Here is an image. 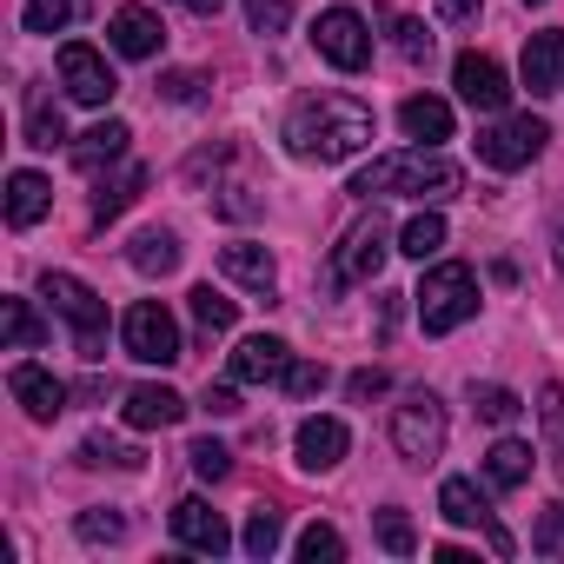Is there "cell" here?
<instances>
[{"label":"cell","instance_id":"1","mask_svg":"<svg viewBox=\"0 0 564 564\" xmlns=\"http://www.w3.org/2000/svg\"><path fill=\"white\" fill-rule=\"evenodd\" d=\"M286 147H293V160L339 166V160H352L359 147H372V107L352 100V94H313V100L293 107Z\"/></svg>","mask_w":564,"mask_h":564},{"label":"cell","instance_id":"2","mask_svg":"<svg viewBox=\"0 0 564 564\" xmlns=\"http://www.w3.org/2000/svg\"><path fill=\"white\" fill-rule=\"evenodd\" d=\"M458 186H465V173H458V160H445V153H432V147H412V153H386V160H372L359 180H352V193L359 199H386V193H399V199H458Z\"/></svg>","mask_w":564,"mask_h":564},{"label":"cell","instance_id":"3","mask_svg":"<svg viewBox=\"0 0 564 564\" xmlns=\"http://www.w3.org/2000/svg\"><path fill=\"white\" fill-rule=\"evenodd\" d=\"M41 300L74 326L80 359L100 366V359H107V300L87 286V279H74V272H41Z\"/></svg>","mask_w":564,"mask_h":564},{"label":"cell","instance_id":"4","mask_svg":"<svg viewBox=\"0 0 564 564\" xmlns=\"http://www.w3.org/2000/svg\"><path fill=\"white\" fill-rule=\"evenodd\" d=\"M412 300H419V326H425L432 339H445V333H458V326L478 313V279H471V265L445 259V265L425 272V286H419Z\"/></svg>","mask_w":564,"mask_h":564},{"label":"cell","instance_id":"5","mask_svg":"<svg viewBox=\"0 0 564 564\" xmlns=\"http://www.w3.org/2000/svg\"><path fill=\"white\" fill-rule=\"evenodd\" d=\"M445 399L438 392H405V405L392 412V445L405 465H432L445 452Z\"/></svg>","mask_w":564,"mask_h":564},{"label":"cell","instance_id":"6","mask_svg":"<svg viewBox=\"0 0 564 564\" xmlns=\"http://www.w3.org/2000/svg\"><path fill=\"white\" fill-rule=\"evenodd\" d=\"M386 239H392V232H386V219H379V213H366V219L339 239V252H333V265H326V293H352V286H366V279L386 265V252H392Z\"/></svg>","mask_w":564,"mask_h":564},{"label":"cell","instance_id":"7","mask_svg":"<svg viewBox=\"0 0 564 564\" xmlns=\"http://www.w3.org/2000/svg\"><path fill=\"white\" fill-rule=\"evenodd\" d=\"M120 346H127V359H140V366H180V359H186L180 326H173V313H166L160 300L127 306V319H120Z\"/></svg>","mask_w":564,"mask_h":564},{"label":"cell","instance_id":"8","mask_svg":"<svg viewBox=\"0 0 564 564\" xmlns=\"http://www.w3.org/2000/svg\"><path fill=\"white\" fill-rule=\"evenodd\" d=\"M544 140H551V127H544L538 113H511V120H491L471 147H478V160H485V166L518 173V166H531V160L544 153Z\"/></svg>","mask_w":564,"mask_h":564},{"label":"cell","instance_id":"9","mask_svg":"<svg viewBox=\"0 0 564 564\" xmlns=\"http://www.w3.org/2000/svg\"><path fill=\"white\" fill-rule=\"evenodd\" d=\"M313 47H319L339 74H366V67H372V34H366V21H359L352 8H326L319 28H313Z\"/></svg>","mask_w":564,"mask_h":564},{"label":"cell","instance_id":"10","mask_svg":"<svg viewBox=\"0 0 564 564\" xmlns=\"http://www.w3.org/2000/svg\"><path fill=\"white\" fill-rule=\"evenodd\" d=\"M438 511H445V524H471V531H485V544H491L498 557L518 551V538L491 518V498H485L471 478H445V485H438Z\"/></svg>","mask_w":564,"mask_h":564},{"label":"cell","instance_id":"11","mask_svg":"<svg viewBox=\"0 0 564 564\" xmlns=\"http://www.w3.org/2000/svg\"><path fill=\"white\" fill-rule=\"evenodd\" d=\"M61 87H67L80 107H107V100L120 94V80H113L107 54H100V47H87V41H67V47H61Z\"/></svg>","mask_w":564,"mask_h":564},{"label":"cell","instance_id":"12","mask_svg":"<svg viewBox=\"0 0 564 564\" xmlns=\"http://www.w3.org/2000/svg\"><path fill=\"white\" fill-rule=\"evenodd\" d=\"M452 87H458V100L478 107V113H505V100H511V80H505V67H498L491 54H458Z\"/></svg>","mask_w":564,"mask_h":564},{"label":"cell","instance_id":"13","mask_svg":"<svg viewBox=\"0 0 564 564\" xmlns=\"http://www.w3.org/2000/svg\"><path fill=\"white\" fill-rule=\"evenodd\" d=\"M8 392L21 399V412H28L34 425H54V419L67 412V386H61L47 366H34V359H21V366L8 372Z\"/></svg>","mask_w":564,"mask_h":564},{"label":"cell","instance_id":"14","mask_svg":"<svg viewBox=\"0 0 564 564\" xmlns=\"http://www.w3.org/2000/svg\"><path fill=\"white\" fill-rule=\"evenodd\" d=\"M173 538H180L186 551H199V557L232 551V531H226V518H219L206 498H180V505H173Z\"/></svg>","mask_w":564,"mask_h":564},{"label":"cell","instance_id":"15","mask_svg":"<svg viewBox=\"0 0 564 564\" xmlns=\"http://www.w3.org/2000/svg\"><path fill=\"white\" fill-rule=\"evenodd\" d=\"M518 74H524V87H531L538 100L564 94V28H544V34H531V41H524V61H518Z\"/></svg>","mask_w":564,"mask_h":564},{"label":"cell","instance_id":"16","mask_svg":"<svg viewBox=\"0 0 564 564\" xmlns=\"http://www.w3.org/2000/svg\"><path fill=\"white\" fill-rule=\"evenodd\" d=\"M286 366H293V346L259 333L232 352V386H272V379H286Z\"/></svg>","mask_w":564,"mask_h":564},{"label":"cell","instance_id":"17","mask_svg":"<svg viewBox=\"0 0 564 564\" xmlns=\"http://www.w3.org/2000/svg\"><path fill=\"white\" fill-rule=\"evenodd\" d=\"M107 41H113V54H127V61H153V54L166 47V28H160L153 8H120L113 28H107Z\"/></svg>","mask_w":564,"mask_h":564},{"label":"cell","instance_id":"18","mask_svg":"<svg viewBox=\"0 0 564 564\" xmlns=\"http://www.w3.org/2000/svg\"><path fill=\"white\" fill-rule=\"evenodd\" d=\"M219 272L232 279V286H246V293H272V286H279V265H272V252H265V246H252V239H232V246H219Z\"/></svg>","mask_w":564,"mask_h":564},{"label":"cell","instance_id":"19","mask_svg":"<svg viewBox=\"0 0 564 564\" xmlns=\"http://www.w3.org/2000/svg\"><path fill=\"white\" fill-rule=\"evenodd\" d=\"M346 445H352V432H346L339 419H306V425L293 432V452H300L306 471H333V465L346 458Z\"/></svg>","mask_w":564,"mask_h":564},{"label":"cell","instance_id":"20","mask_svg":"<svg viewBox=\"0 0 564 564\" xmlns=\"http://www.w3.org/2000/svg\"><path fill=\"white\" fill-rule=\"evenodd\" d=\"M120 412H127L133 432H160V425H180V419H186V399H180L173 386H133Z\"/></svg>","mask_w":564,"mask_h":564},{"label":"cell","instance_id":"21","mask_svg":"<svg viewBox=\"0 0 564 564\" xmlns=\"http://www.w3.org/2000/svg\"><path fill=\"white\" fill-rule=\"evenodd\" d=\"M127 140H133L127 120H100V127H87V133L74 140V166H80V173H100V166L127 160Z\"/></svg>","mask_w":564,"mask_h":564},{"label":"cell","instance_id":"22","mask_svg":"<svg viewBox=\"0 0 564 564\" xmlns=\"http://www.w3.org/2000/svg\"><path fill=\"white\" fill-rule=\"evenodd\" d=\"M531 465H538V452H531L524 438H498V445L485 452V478H491V491H518V485H531Z\"/></svg>","mask_w":564,"mask_h":564},{"label":"cell","instance_id":"23","mask_svg":"<svg viewBox=\"0 0 564 564\" xmlns=\"http://www.w3.org/2000/svg\"><path fill=\"white\" fill-rule=\"evenodd\" d=\"M0 339H8V352H34V346L54 339V326L28 300H0Z\"/></svg>","mask_w":564,"mask_h":564},{"label":"cell","instance_id":"24","mask_svg":"<svg viewBox=\"0 0 564 564\" xmlns=\"http://www.w3.org/2000/svg\"><path fill=\"white\" fill-rule=\"evenodd\" d=\"M399 127H405L419 147H438V140H452V107L432 100V94H412V100L399 107Z\"/></svg>","mask_w":564,"mask_h":564},{"label":"cell","instance_id":"25","mask_svg":"<svg viewBox=\"0 0 564 564\" xmlns=\"http://www.w3.org/2000/svg\"><path fill=\"white\" fill-rule=\"evenodd\" d=\"M47 206H54V186L41 180V173H8V226H34V219H47Z\"/></svg>","mask_w":564,"mask_h":564},{"label":"cell","instance_id":"26","mask_svg":"<svg viewBox=\"0 0 564 564\" xmlns=\"http://www.w3.org/2000/svg\"><path fill=\"white\" fill-rule=\"evenodd\" d=\"M127 265H133L140 279H166V272L180 265V239H173L166 226H147V232L127 246Z\"/></svg>","mask_w":564,"mask_h":564},{"label":"cell","instance_id":"27","mask_svg":"<svg viewBox=\"0 0 564 564\" xmlns=\"http://www.w3.org/2000/svg\"><path fill=\"white\" fill-rule=\"evenodd\" d=\"M140 186H147V166H127V173L100 180V186H94V219H100V226H107V219H120V213L140 199Z\"/></svg>","mask_w":564,"mask_h":564},{"label":"cell","instance_id":"28","mask_svg":"<svg viewBox=\"0 0 564 564\" xmlns=\"http://www.w3.org/2000/svg\"><path fill=\"white\" fill-rule=\"evenodd\" d=\"M87 14V0H21V28L28 34H67Z\"/></svg>","mask_w":564,"mask_h":564},{"label":"cell","instance_id":"29","mask_svg":"<svg viewBox=\"0 0 564 564\" xmlns=\"http://www.w3.org/2000/svg\"><path fill=\"white\" fill-rule=\"evenodd\" d=\"M61 140H67V120H61V107L34 87V94H28V147H47V153H54Z\"/></svg>","mask_w":564,"mask_h":564},{"label":"cell","instance_id":"30","mask_svg":"<svg viewBox=\"0 0 564 564\" xmlns=\"http://www.w3.org/2000/svg\"><path fill=\"white\" fill-rule=\"evenodd\" d=\"M279 538H286V518H279L272 505H259V511L246 518V531H239L246 557H272V551H279Z\"/></svg>","mask_w":564,"mask_h":564},{"label":"cell","instance_id":"31","mask_svg":"<svg viewBox=\"0 0 564 564\" xmlns=\"http://www.w3.org/2000/svg\"><path fill=\"white\" fill-rule=\"evenodd\" d=\"M186 300H193V319H199V333H206V339H213V333H232L239 306H232L226 293H213V286H193Z\"/></svg>","mask_w":564,"mask_h":564},{"label":"cell","instance_id":"32","mask_svg":"<svg viewBox=\"0 0 564 564\" xmlns=\"http://www.w3.org/2000/svg\"><path fill=\"white\" fill-rule=\"evenodd\" d=\"M80 465H113V471H140V465H147V452H133V445H120V438L94 432V438H80Z\"/></svg>","mask_w":564,"mask_h":564},{"label":"cell","instance_id":"33","mask_svg":"<svg viewBox=\"0 0 564 564\" xmlns=\"http://www.w3.org/2000/svg\"><path fill=\"white\" fill-rule=\"evenodd\" d=\"M471 412H478L485 425H511V419L524 412V399H518L511 386H471Z\"/></svg>","mask_w":564,"mask_h":564},{"label":"cell","instance_id":"34","mask_svg":"<svg viewBox=\"0 0 564 564\" xmlns=\"http://www.w3.org/2000/svg\"><path fill=\"white\" fill-rule=\"evenodd\" d=\"M438 246H445V219H438V213H419V219L399 232V252H412V259H432Z\"/></svg>","mask_w":564,"mask_h":564},{"label":"cell","instance_id":"35","mask_svg":"<svg viewBox=\"0 0 564 564\" xmlns=\"http://www.w3.org/2000/svg\"><path fill=\"white\" fill-rule=\"evenodd\" d=\"M379 544H386L392 557H412V551H419V531H412V518H405L399 505L379 511Z\"/></svg>","mask_w":564,"mask_h":564},{"label":"cell","instance_id":"36","mask_svg":"<svg viewBox=\"0 0 564 564\" xmlns=\"http://www.w3.org/2000/svg\"><path fill=\"white\" fill-rule=\"evenodd\" d=\"M300 557H306V564H339V557H346V538H339L333 524H306V531H300Z\"/></svg>","mask_w":564,"mask_h":564},{"label":"cell","instance_id":"37","mask_svg":"<svg viewBox=\"0 0 564 564\" xmlns=\"http://www.w3.org/2000/svg\"><path fill=\"white\" fill-rule=\"evenodd\" d=\"M87 544H120L127 538V518L120 511H107V505H94V511H80V524H74Z\"/></svg>","mask_w":564,"mask_h":564},{"label":"cell","instance_id":"38","mask_svg":"<svg viewBox=\"0 0 564 564\" xmlns=\"http://www.w3.org/2000/svg\"><path fill=\"white\" fill-rule=\"evenodd\" d=\"M293 21V0H246V28L252 34H286Z\"/></svg>","mask_w":564,"mask_h":564},{"label":"cell","instance_id":"39","mask_svg":"<svg viewBox=\"0 0 564 564\" xmlns=\"http://www.w3.org/2000/svg\"><path fill=\"white\" fill-rule=\"evenodd\" d=\"M279 386H286L293 399H313V392H326V386H333V372H326V366H313V359H293Z\"/></svg>","mask_w":564,"mask_h":564},{"label":"cell","instance_id":"40","mask_svg":"<svg viewBox=\"0 0 564 564\" xmlns=\"http://www.w3.org/2000/svg\"><path fill=\"white\" fill-rule=\"evenodd\" d=\"M186 458H193V471H199V478H226V471H232V452H226L219 438H193V452H186Z\"/></svg>","mask_w":564,"mask_h":564},{"label":"cell","instance_id":"41","mask_svg":"<svg viewBox=\"0 0 564 564\" xmlns=\"http://www.w3.org/2000/svg\"><path fill=\"white\" fill-rule=\"evenodd\" d=\"M392 47H399L412 67H419V61H432V34H425V21H399V28H392Z\"/></svg>","mask_w":564,"mask_h":564},{"label":"cell","instance_id":"42","mask_svg":"<svg viewBox=\"0 0 564 564\" xmlns=\"http://www.w3.org/2000/svg\"><path fill=\"white\" fill-rule=\"evenodd\" d=\"M531 551H544V557H551V551H564V505H551V511L538 518V531H531Z\"/></svg>","mask_w":564,"mask_h":564},{"label":"cell","instance_id":"43","mask_svg":"<svg viewBox=\"0 0 564 564\" xmlns=\"http://www.w3.org/2000/svg\"><path fill=\"white\" fill-rule=\"evenodd\" d=\"M199 87H206L199 74H166V80H160V94H166V100H180V107H193V100H199Z\"/></svg>","mask_w":564,"mask_h":564},{"label":"cell","instance_id":"44","mask_svg":"<svg viewBox=\"0 0 564 564\" xmlns=\"http://www.w3.org/2000/svg\"><path fill=\"white\" fill-rule=\"evenodd\" d=\"M219 213H226V219H252V213H259V199H252L246 186H226V193H219Z\"/></svg>","mask_w":564,"mask_h":564},{"label":"cell","instance_id":"45","mask_svg":"<svg viewBox=\"0 0 564 564\" xmlns=\"http://www.w3.org/2000/svg\"><path fill=\"white\" fill-rule=\"evenodd\" d=\"M386 386H392V379H386L379 366H366V372H352V379H346V392H352V399H379Z\"/></svg>","mask_w":564,"mask_h":564},{"label":"cell","instance_id":"46","mask_svg":"<svg viewBox=\"0 0 564 564\" xmlns=\"http://www.w3.org/2000/svg\"><path fill=\"white\" fill-rule=\"evenodd\" d=\"M199 405H206L213 419H232V412H239V399H232V386H206V399H199Z\"/></svg>","mask_w":564,"mask_h":564},{"label":"cell","instance_id":"47","mask_svg":"<svg viewBox=\"0 0 564 564\" xmlns=\"http://www.w3.org/2000/svg\"><path fill=\"white\" fill-rule=\"evenodd\" d=\"M478 8H485V0H438V14H445V21H471Z\"/></svg>","mask_w":564,"mask_h":564},{"label":"cell","instance_id":"48","mask_svg":"<svg viewBox=\"0 0 564 564\" xmlns=\"http://www.w3.org/2000/svg\"><path fill=\"white\" fill-rule=\"evenodd\" d=\"M180 8H186V14H219L226 0H180Z\"/></svg>","mask_w":564,"mask_h":564},{"label":"cell","instance_id":"49","mask_svg":"<svg viewBox=\"0 0 564 564\" xmlns=\"http://www.w3.org/2000/svg\"><path fill=\"white\" fill-rule=\"evenodd\" d=\"M524 8H544V0H524Z\"/></svg>","mask_w":564,"mask_h":564}]
</instances>
